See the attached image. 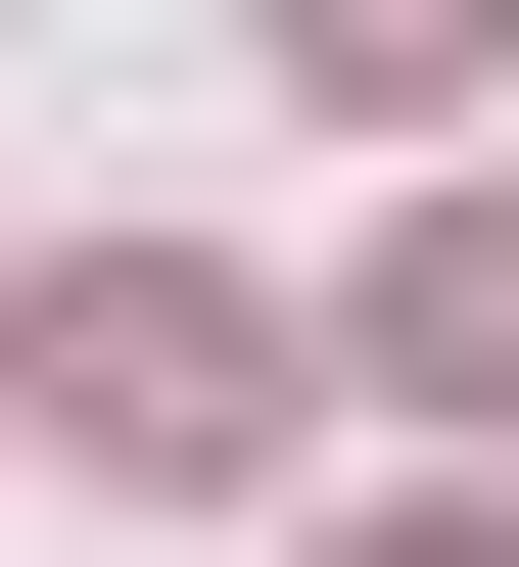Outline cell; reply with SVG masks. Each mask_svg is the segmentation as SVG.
<instances>
[{
  "mask_svg": "<svg viewBox=\"0 0 519 567\" xmlns=\"http://www.w3.org/2000/svg\"><path fill=\"white\" fill-rule=\"evenodd\" d=\"M283 379H331V331L189 284V237H48L0 284V425H48V473H283Z\"/></svg>",
  "mask_w": 519,
  "mask_h": 567,
  "instance_id": "6da1fadb",
  "label": "cell"
},
{
  "mask_svg": "<svg viewBox=\"0 0 519 567\" xmlns=\"http://www.w3.org/2000/svg\"><path fill=\"white\" fill-rule=\"evenodd\" d=\"M331 379H425V425H519V189H425V237H378V331H331Z\"/></svg>",
  "mask_w": 519,
  "mask_h": 567,
  "instance_id": "7a4b0ae2",
  "label": "cell"
},
{
  "mask_svg": "<svg viewBox=\"0 0 519 567\" xmlns=\"http://www.w3.org/2000/svg\"><path fill=\"white\" fill-rule=\"evenodd\" d=\"M331 567H519V520H331Z\"/></svg>",
  "mask_w": 519,
  "mask_h": 567,
  "instance_id": "3957f363",
  "label": "cell"
}]
</instances>
